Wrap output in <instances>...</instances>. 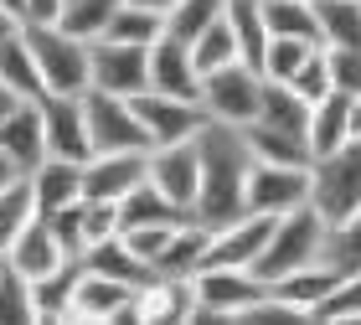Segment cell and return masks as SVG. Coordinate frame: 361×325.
<instances>
[{
  "instance_id": "obj_1",
  "label": "cell",
  "mask_w": 361,
  "mask_h": 325,
  "mask_svg": "<svg viewBox=\"0 0 361 325\" xmlns=\"http://www.w3.org/2000/svg\"><path fill=\"white\" fill-rule=\"evenodd\" d=\"M196 160H202V186H196L191 217L207 222V227L233 222L243 212V186H248V171H253V155H248L243 129L207 119L202 129H196Z\"/></svg>"
},
{
  "instance_id": "obj_2",
  "label": "cell",
  "mask_w": 361,
  "mask_h": 325,
  "mask_svg": "<svg viewBox=\"0 0 361 325\" xmlns=\"http://www.w3.org/2000/svg\"><path fill=\"white\" fill-rule=\"evenodd\" d=\"M310 207L325 227H346L361 217V140H341L331 155L310 160Z\"/></svg>"
},
{
  "instance_id": "obj_3",
  "label": "cell",
  "mask_w": 361,
  "mask_h": 325,
  "mask_svg": "<svg viewBox=\"0 0 361 325\" xmlns=\"http://www.w3.org/2000/svg\"><path fill=\"white\" fill-rule=\"evenodd\" d=\"M325 233H331V227L320 222V212L310 202L294 207V212H284V217H274L264 253L253 258V274L264 284H274V279H284V274H294V269L315 264V258H325Z\"/></svg>"
},
{
  "instance_id": "obj_4",
  "label": "cell",
  "mask_w": 361,
  "mask_h": 325,
  "mask_svg": "<svg viewBox=\"0 0 361 325\" xmlns=\"http://www.w3.org/2000/svg\"><path fill=\"white\" fill-rule=\"evenodd\" d=\"M191 284H196V315H191V325H238L243 310H248L253 300H264V289H269L253 269H227V264L196 269Z\"/></svg>"
},
{
  "instance_id": "obj_5",
  "label": "cell",
  "mask_w": 361,
  "mask_h": 325,
  "mask_svg": "<svg viewBox=\"0 0 361 325\" xmlns=\"http://www.w3.org/2000/svg\"><path fill=\"white\" fill-rule=\"evenodd\" d=\"M26 47L37 57L42 93H83L88 88V42L62 26H21Z\"/></svg>"
},
{
  "instance_id": "obj_6",
  "label": "cell",
  "mask_w": 361,
  "mask_h": 325,
  "mask_svg": "<svg viewBox=\"0 0 361 325\" xmlns=\"http://www.w3.org/2000/svg\"><path fill=\"white\" fill-rule=\"evenodd\" d=\"M258 93H264V73L248 68V62H222V68H212L202 73V109H207V119H217V124H253V114H258Z\"/></svg>"
},
{
  "instance_id": "obj_7",
  "label": "cell",
  "mask_w": 361,
  "mask_h": 325,
  "mask_svg": "<svg viewBox=\"0 0 361 325\" xmlns=\"http://www.w3.org/2000/svg\"><path fill=\"white\" fill-rule=\"evenodd\" d=\"M88 88L119 93V99L145 93L150 88V47H129V42H109V37L88 42Z\"/></svg>"
},
{
  "instance_id": "obj_8",
  "label": "cell",
  "mask_w": 361,
  "mask_h": 325,
  "mask_svg": "<svg viewBox=\"0 0 361 325\" xmlns=\"http://www.w3.org/2000/svg\"><path fill=\"white\" fill-rule=\"evenodd\" d=\"M83 124H88L93 150H150V135H145L135 104L119 99V93L83 88Z\"/></svg>"
},
{
  "instance_id": "obj_9",
  "label": "cell",
  "mask_w": 361,
  "mask_h": 325,
  "mask_svg": "<svg viewBox=\"0 0 361 325\" xmlns=\"http://www.w3.org/2000/svg\"><path fill=\"white\" fill-rule=\"evenodd\" d=\"M68 315H73V325H135V284L78 269Z\"/></svg>"
},
{
  "instance_id": "obj_10",
  "label": "cell",
  "mask_w": 361,
  "mask_h": 325,
  "mask_svg": "<svg viewBox=\"0 0 361 325\" xmlns=\"http://www.w3.org/2000/svg\"><path fill=\"white\" fill-rule=\"evenodd\" d=\"M305 202H310V166H258L253 160L248 186H243V212L284 217Z\"/></svg>"
},
{
  "instance_id": "obj_11",
  "label": "cell",
  "mask_w": 361,
  "mask_h": 325,
  "mask_svg": "<svg viewBox=\"0 0 361 325\" xmlns=\"http://www.w3.org/2000/svg\"><path fill=\"white\" fill-rule=\"evenodd\" d=\"M145 181L160 197H171L180 212L196 207V186H202V160H196V140H176V145H155L145 160Z\"/></svg>"
},
{
  "instance_id": "obj_12",
  "label": "cell",
  "mask_w": 361,
  "mask_h": 325,
  "mask_svg": "<svg viewBox=\"0 0 361 325\" xmlns=\"http://www.w3.org/2000/svg\"><path fill=\"white\" fill-rule=\"evenodd\" d=\"M129 104H135L145 135H150V150H155V145H176V140H196V129L207 124V109L196 99H171V93L145 88Z\"/></svg>"
},
{
  "instance_id": "obj_13",
  "label": "cell",
  "mask_w": 361,
  "mask_h": 325,
  "mask_svg": "<svg viewBox=\"0 0 361 325\" xmlns=\"http://www.w3.org/2000/svg\"><path fill=\"white\" fill-rule=\"evenodd\" d=\"M42 135H47V155L62 160H88V124H83V93H42Z\"/></svg>"
},
{
  "instance_id": "obj_14",
  "label": "cell",
  "mask_w": 361,
  "mask_h": 325,
  "mask_svg": "<svg viewBox=\"0 0 361 325\" xmlns=\"http://www.w3.org/2000/svg\"><path fill=\"white\" fill-rule=\"evenodd\" d=\"M269 227H274V217H264V212H238L233 222H217V227H212V238H207L202 269L207 264L253 269V258L264 253V243H269Z\"/></svg>"
},
{
  "instance_id": "obj_15",
  "label": "cell",
  "mask_w": 361,
  "mask_h": 325,
  "mask_svg": "<svg viewBox=\"0 0 361 325\" xmlns=\"http://www.w3.org/2000/svg\"><path fill=\"white\" fill-rule=\"evenodd\" d=\"M150 150H93L83 160V197L93 202H119L145 181Z\"/></svg>"
},
{
  "instance_id": "obj_16",
  "label": "cell",
  "mask_w": 361,
  "mask_h": 325,
  "mask_svg": "<svg viewBox=\"0 0 361 325\" xmlns=\"http://www.w3.org/2000/svg\"><path fill=\"white\" fill-rule=\"evenodd\" d=\"M196 315V284L150 274L135 289V325H191Z\"/></svg>"
},
{
  "instance_id": "obj_17",
  "label": "cell",
  "mask_w": 361,
  "mask_h": 325,
  "mask_svg": "<svg viewBox=\"0 0 361 325\" xmlns=\"http://www.w3.org/2000/svg\"><path fill=\"white\" fill-rule=\"evenodd\" d=\"M150 88L155 93H171V99H196V93H202V73H196L186 42L160 37L150 47ZM196 104H202V99H196Z\"/></svg>"
},
{
  "instance_id": "obj_18",
  "label": "cell",
  "mask_w": 361,
  "mask_h": 325,
  "mask_svg": "<svg viewBox=\"0 0 361 325\" xmlns=\"http://www.w3.org/2000/svg\"><path fill=\"white\" fill-rule=\"evenodd\" d=\"M26 186H31V202H37V217L57 212V207H68V202H83V160L47 155L42 166L26 176Z\"/></svg>"
},
{
  "instance_id": "obj_19",
  "label": "cell",
  "mask_w": 361,
  "mask_h": 325,
  "mask_svg": "<svg viewBox=\"0 0 361 325\" xmlns=\"http://www.w3.org/2000/svg\"><path fill=\"white\" fill-rule=\"evenodd\" d=\"M0 150H6L26 176L47 160V135H42V109H37V99H21L16 114L0 124Z\"/></svg>"
},
{
  "instance_id": "obj_20",
  "label": "cell",
  "mask_w": 361,
  "mask_h": 325,
  "mask_svg": "<svg viewBox=\"0 0 361 325\" xmlns=\"http://www.w3.org/2000/svg\"><path fill=\"white\" fill-rule=\"evenodd\" d=\"M6 264L16 269V274H26V279H42V274H52L57 264H68V253L57 248V238H52V227H47L42 217H31L21 233H16V243L6 253Z\"/></svg>"
},
{
  "instance_id": "obj_21",
  "label": "cell",
  "mask_w": 361,
  "mask_h": 325,
  "mask_svg": "<svg viewBox=\"0 0 361 325\" xmlns=\"http://www.w3.org/2000/svg\"><path fill=\"white\" fill-rule=\"evenodd\" d=\"M207 238H212V227L207 222H196V217H186V222H176L171 227V238H166V248L155 253V274H166V279H191L196 269H202V258H207Z\"/></svg>"
},
{
  "instance_id": "obj_22",
  "label": "cell",
  "mask_w": 361,
  "mask_h": 325,
  "mask_svg": "<svg viewBox=\"0 0 361 325\" xmlns=\"http://www.w3.org/2000/svg\"><path fill=\"white\" fill-rule=\"evenodd\" d=\"M78 258H68V264H57L52 274H42V279H31V310H37V320L31 325H73L68 305H73V284H78Z\"/></svg>"
},
{
  "instance_id": "obj_23",
  "label": "cell",
  "mask_w": 361,
  "mask_h": 325,
  "mask_svg": "<svg viewBox=\"0 0 361 325\" xmlns=\"http://www.w3.org/2000/svg\"><path fill=\"white\" fill-rule=\"evenodd\" d=\"M346 109H351V93H325V99L310 104V119H305V145H310V160L315 155H331L341 140H346Z\"/></svg>"
},
{
  "instance_id": "obj_24",
  "label": "cell",
  "mask_w": 361,
  "mask_h": 325,
  "mask_svg": "<svg viewBox=\"0 0 361 325\" xmlns=\"http://www.w3.org/2000/svg\"><path fill=\"white\" fill-rule=\"evenodd\" d=\"M310 325H361V264L336 274L325 300H315V310H310Z\"/></svg>"
},
{
  "instance_id": "obj_25",
  "label": "cell",
  "mask_w": 361,
  "mask_h": 325,
  "mask_svg": "<svg viewBox=\"0 0 361 325\" xmlns=\"http://www.w3.org/2000/svg\"><path fill=\"white\" fill-rule=\"evenodd\" d=\"M243 140H248V155L258 160V166H310L305 135L269 129V124H243Z\"/></svg>"
},
{
  "instance_id": "obj_26",
  "label": "cell",
  "mask_w": 361,
  "mask_h": 325,
  "mask_svg": "<svg viewBox=\"0 0 361 325\" xmlns=\"http://www.w3.org/2000/svg\"><path fill=\"white\" fill-rule=\"evenodd\" d=\"M78 264H83V269H93V274H109V279H124V284H145V279H150V264H145V258L135 253V248H129V243L119 238V233H114V238H104V243H93V248L83 253V258H78Z\"/></svg>"
},
{
  "instance_id": "obj_27",
  "label": "cell",
  "mask_w": 361,
  "mask_h": 325,
  "mask_svg": "<svg viewBox=\"0 0 361 325\" xmlns=\"http://www.w3.org/2000/svg\"><path fill=\"white\" fill-rule=\"evenodd\" d=\"M336 264H325V258H315V264H305V269H294V274H284V279H274L269 284V295H279V300H289L294 310H305V320H310V310H315V300H325V289L336 284Z\"/></svg>"
},
{
  "instance_id": "obj_28",
  "label": "cell",
  "mask_w": 361,
  "mask_h": 325,
  "mask_svg": "<svg viewBox=\"0 0 361 325\" xmlns=\"http://www.w3.org/2000/svg\"><path fill=\"white\" fill-rule=\"evenodd\" d=\"M227 31L238 42V62L258 68L264 62V47H269V26H264V0H227Z\"/></svg>"
},
{
  "instance_id": "obj_29",
  "label": "cell",
  "mask_w": 361,
  "mask_h": 325,
  "mask_svg": "<svg viewBox=\"0 0 361 325\" xmlns=\"http://www.w3.org/2000/svg\"><path fill=\"white\" fill-rule=\"evenodd\" d=\"M320 26V47H346L361 52V0H310Z\"/></svg>"
},
{
  "instance_id": "obj_30",
  "label": "cell",
  "mask_w": 361,
  "mask_h": 325,
  "mask_svg": "<svg viewBox=\"0 0 361 325\" xmlns=\"http://www.w3.org/2000/svg\"><path fill=\"white\" fill-rule=\"evenodd\" d=\"M305 119H310V104L300 99V93H294L289 83H269V78H264V93H258V114H253V124L305 135Z\"/></svg>"
},
{
  "instance_id": "obj_31",
  "label": "cell",
  "mask_w": 361,
  "mask_h": 325,
  "mask_svg": "<svg viewBox=\"0 0 361 325\" xmlns=\"http://www.w3.org/2000/svg\"><path fill=\"white\" fill-rule=\"evenodd\" d=\"M191 212H180L171 197H160L150 181H140L129 197H119V233L124 227H155V222H186Z\"/></svg>"
},
{
  "instance_id": "obj_32",
  "label": "cell",
  "mask_w": 361,
  "mask_h": 325,
  "mask_svg": "<svg viewBox=\"0 0 361 325\" xmlns=\"http://www.w3.org/2000/svg\"><path fill=\"white\" fill-rule=\"evenodd\" d=\"M0 83L11 93H21V99H42V73H37V57L26 47V31L0 42Z\"/></svg>"
},
{
  "instance_id": "obj_33",
  "label": "cell",
  "mask_w": 361,
  "mask_h": 325,
  "mask_svg": "<svg viewBox=\"0 0 361 325\" xmlns=\"http://www.w3.org/2000/svg\"><path fill=\"white\" fill-rule=\"evenodd\" d=\"M104 37H109V42H129V47H155L160 37H166V16L119 0V11L109 16V31H104Z\"/></svg>"
},
{
  "instance_id": "obj_34",
  "label": "cell",
  "mask_w": 361,
  "mask_h": 325,
  "mask_svg": "<svg viewBox=\"0 0 361 325\" xmlns=\"http://www.w3.org/2000/svg\"><path fill=\"white\" fill-rule=\"evenodd\" d=\"M264 26H269V37H300V42L320 47V26H315L310 0H264Z\"/></svg>"
},
{
  "instance_id": "obj_35",
  "label": "cell",
  "mask_w": 361,
  "mask_h": 325,
  "mask_svg": "<svg viewBox=\"0 0 361 325\" xmlns=\"http://www.w3.org/2000/svg\"><path fill=\"white\" fill-rule=\"evenodd\" d=\"M222 11H227V0H176V6L166 11V37L191 47L212 21H222Z\"/></svg>"
},
{
  "instance_id": "obj_36",
  "label": "cell",
  "mask_w": 361,
  "mask_h": 325,
  "mask_svg": "<svg viewBox=\"0 0 361 325\" xmlns=\"http://www.w3.org/2000/svg\"><path fill=\"white\" fill-rule=\"evenodd\" d=\"M114 11H119V0H62L57 26L73 31V37H83V42H98L109 31V16Z\"/></svg>"
},
{
  "instance_id": "obj_37",
  "label": "cell",
  "mask_w": 361,
  "mask_h": 325,
  "mask_svg": "<svg viewBox=\"0 0 361 325\" xmlns=\"http://www.w3.org/2000/svg\"><path fill=\"white\" fill-rule=\"evenodd\" d=\"M310 52H315V42H300V37H269L258 73H264L269 83H289V78L300 73V62H305Z\"/></svg>"
},
{
  "instance_id": "obj_38",
  "label": "cell",
  "mask_w": 361,
  "mask_h": 325,
  "mask_svg": "<svg viewBox=\"0 0 361 325\" xmlns=\"http://www.w3.org/2000/svg\"><path fill=\"white\" fill-rule=\"evenodd\" d=\"M31 320H37V310H31V279L0 258V325H31Z\"/></svg>"
},
{
  "instance_id": "obj_39",
  "label": "cell",
  "mask_w": 361,
  "mask_h": 325,
  "mask_svg": "<svg viewBox=\"0 0 361 325\" xmlns=\"http://www.w3.org/2000/svg\"><path fill=\"white\" fill-rule=\"evenodd\" d=\"M31 217H37V202H31V186H26V176H21L16 186L0 191V253L16 243V233H21Z\"/></svg>"
},
{
  "instance_id": "obj_40",
  "label": "cell",
  "mask_w": 361,
  "mask_h": 325,
  "mask_svg": "<svg viewBox=\"0 0 361 325\" xmlns=\"http://www.w3.org/2000/svg\"><path fill=\"white\" fill-rule=\"evenodd\" d=\"M191 62H196V73H212V68H222V62H238V42H233V31H227V16L212 21L202 37L191 42Z\"/></svg>"
},
{
  "instance_id": "obj_41",
  "label": "cell",
  "mask_w": 361,
  "mask_h": 325,
  "mask_svg": "<svg viewBox=\"0 0 361 325\" xmlns=\"http://www.w3.org/2000/svg\"><path fill=\"white\" fill-rule=\"evenodd\" d=\"M42 222L52 227V238H57V248L68 253V258H83V202H68V207H57V212H42Z\"/></svg>"
},
{
  "instance_id": "obj_42",
  "label": "cell",
  "mask_w": 361,
  "mask_h": 325,
  "mask_svg": "<svg viewBox=\"0 0 361 325\" xmlns=\"http://www.w3.org/2000/svg\"><path fill=\"white\" fill-rule=\"evenodd\" d=\"M289 88L300 93L305 104H315V99H325V93H331V62H325V47H315V52L300 62V73L289 78Z\"/></svg>"
},
{
  "instance_id": "obj_43",
  "label": "cell",
  "mask_w": 361,
  "mask_h": 325,
  "mask_svg": "<svg viewBox=\"0 0 361 325\" xmlns=\"http://www.w3.org/2000/svg\"><path fill=\"white\" fill-rule=\"evenodd\" d=\"M114 233H119V202H93V197H83V243L93 248V243H104Z\"/></svg>"
},
{
  "instance_id": "obj_44",
  "label": "cell",
  "mask_w": 361,
  "mask_h": 325,
  "mask_svg": "<svg viewBox=\"0 0 361 325\" xmlns=\"http://www.w3.org/2000/svg\"><path fill=\"white\" fill-rule=\"evenodd\" d=\"M325 62H331V88L336 93H361V52L325 47Z\"/></svg>"
},
{
  "instance_id": "obj_45",
  "label": "cell",
  "mask_w": 361,
  "mask_h": 325,
  "mask_svg": "<svg viewBox=\"0 0 361 325\" xmlns=\"http://www.w3.org/2000/svg\"><path fill=\"white\" fill-rule=\"evenodd\" d=\"M171 227H176V222H155V227H124V233H119V238H124V243H129V248H135V253L145 258V264H155V253H160V248H166V238H171ZM150 274H155V269H150Z\"/></svg>"
},
{
  "instance_id": "obj_46",
  "label": "cell",
  "mask_w": 361,
  "mask_h": 325,
  "mask_svg": "<svg viewBox=\"0 0 361 325\" xmlns=\"http://www.w3.org/2000/svg\"><path fill=\"white\" fill-rule=\"evenodd\" d=\"M62 0H26L21 6V26H57Z\"/></svg>"
},
{
  "instance_id": "obj_47",
  "label": "cell",
  "mask_w": 361,
  "mask_h": 325,
  "mask_svg": "<svg viewBox=\"0 0 361 325\" xmlns=\"http://www.w3.org/2000/svg\"><path fill=\"white\" fill-rule=\"evenodd\" d=\"M21 176H26V171L16 166V160H11L6 150H0V191H6V186H16V181H21Z\"/></svg>"
},
{
  "instance_id": "obj_48",
  "label": "cell",
  "mask_w": 361,
  "mask_h": 325,
  "mask_svg": "<svg viewBox=\"0 0 361 325\" xmlns=\"http://www.w3.org/2000/svg\"><path fill=\"white\" fill-rule=\"evenodd\" d=\"M346 140H361V93H351V109H346Z\"/></svg>"
},
{
  "instance_id": "obj_49",
  "label": "cell",
  "mask_w": 361,
  "mask_h": 325,
  "mask_svg": "<svg viewBox=\"0 0 361 325\" xmlns=\"http://www.w3.org/2000/svg\"><path fill=\"white\" fill-rule=\"evenodd\" d=\"M16 104H21V93H11L6 83H0V124H6L11 114H16Z\"/></svg>"
},
{
  "instance_id": "obj_50",
  "label": "cell",
  "mask_w": 361,
  "mask_h": 325,
  "mask_svg": "<svg viewBox=\"0 0 361 325\" xmlns=\"http://www.w3.org/2000/svg\"><path fill=\"white\" fill-rule=\"evenodd\" d=\"M16 31H21V21H16L11 11H0V42H6V37H16Z\"/></svg>"
},
{
  "instance_id": "obj_51",
  "label": "cell",
  "mask_w": 361,
  "mask_h": 325,
  "mask_svg": "<svg viewBox=\"0 0 361 325\" xmlns=\"http://www.w3.org/2000/svg\"><path fill=\"white\" fill-rule=\"evenodd\" d=\"M129 6H145V11H160V16H166V11L176 6V0H129Z\"/></svg>"
},
{
  "instance_id": "obj_52",
  "label": "cell",
  "mask_w": 361,
  "mask_h": 325,
  "mask_svg": "<svg viewBox=\"0 0 361 325\" xmlns=\"http://www.w3.org/2000/svg\"><path fill=\"white\" fill-rule=\"evenodd\" d=\"M21 6H26V0H0V11H11L16 21H21Z\"/></svg>"
}]
</instances>
